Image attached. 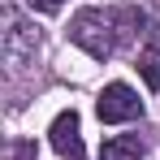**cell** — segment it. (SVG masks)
Segmentation results:
<instances>
[{
    "mask_svg": "<svg viewBox=\"0 0 160 160\" xmlns=\"http://www.w3.org/2000/svg\"><path fill=\"white\" fill-rule=\"evenodd\" d=\"M69 39L95 61H108L121 43V22H117V13H104V9H82L69 22Z\"/></svg>",
    "mask_w": 160,
    "mask_h": 160,
    "instance_id": "cell-1",
    "label": "cell"
},
{
    "mask_svg": "<svg viewBox=\"0 0 160 160\" xmlns=\"http://www.w3.org/2000/svg\"><path fill=\"white\" fill-rule=\"evenodd\" d=\"M95 112H100V121H108V126L134 121V117H143V100L134 95L126 82H108L104 95H100V104H95Z\"/></svg>",
    "mask_w": 160,
    "mask_h": 160,
    "instance_id": "cell-2",
    "label": "cell"
},
{
    "mask_svg": "<svg viewBox=\"0 0 160 160\" xmlns=\"http://www.w3.org/2000/svg\"><path fill=\"white\" fill-rule=\"evenodd\" d=\"M48 134H52V147H56L61 160H87V156H82V130H78V112H74V108L61 112Z\"/></svg>",
    "mask_w": 160,
    "mask_h": 160,
    "instance_id": "cell-3",
    "label": "cell"
},
{
    "mask_svg": "<svg viewBox=\"0 0 160 160\" xmlns=\"http://www.w3.org/2000/svg\"><path fill=\"white\" fill-rule=\"evenodd\" d=\"M39 48V35H35V26H26V22H9V56L13 61H22V56H30Z\"/></svg>",
    "mask_w": 160,
    "mask_h": 160,
    "instance_id": "cell-4",
    "label": "cell"
},
{
    "mask_svg": "<svg viewBox=\"0 0 160 160\" xmlns=\"http://www.w3.org/2000/svg\"><path fill=\"white\" fill-rule=\"evenodd\" d=\"M100 160H143V143L138 134H121V138H108Z\"/></svg>",
    "mask_w": 160,
    "mask_h": 160,
    "instance_id": "cell-5",
    "label": "cell"
},
{
    "mask_svg": "<svg viewBox=\"0 0 160 160\" xmlns=\"http://www.w3.org/2000/svg\"><path fill=\"white\" fill-rule=\"evenodd\" d=\"M138 74H143V82L152 91H160V48H143L138 52Z\"/></svg>",
    "mask_w": 160,
    "mask_h": 160,
    "instance_id": "cell-6",
    "label": "cell"
},
{
    "mask_svg": "<svg viewBox=\"0 0 160 160\" xmlns=\"http://www.w3.org/2000/svg\"><path fill=\"white\" fill-rule=\"evenodd\" d=\"M9 160H35V143H30V138L9 143Z\"/></svg>",
    "mask_w": 160,
    "mask_h": 160,
    "instance_id": "cell-7",
    "label": "cell"
},
{
    "mask_svg": "<svg viewBox=\"0 0 160 160\" xmlns=\"http://www.w3.org/2000/svg\"><path fill=\"white\" fill-rule=\"evenodd\" d=\"M26 4H35V9H43V13H52V9H61V0H26Z\"/></svg>",
    "mask_w": 160,
    "mask_h": 160,
    "instance_id": "cell-8",
    "label": "cell"
}]
</instances>
